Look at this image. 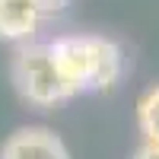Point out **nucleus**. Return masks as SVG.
<instances>
[{
    "mask_svg": "<svg viewBox=\"0 0 159 159\" xmlns=\"http://www.w3.org/2000/svg\"><path fill=\"white\" fill-rule=\"evenodd\" d=\"M70 99L83 92L111 89L124 73V54L102 35H61L48 45Z\"/></svg>",
    "mask_w": 159,
    "mask_h": 159,
    "instance_id": "obj_1",
    "label": "nucleus"
},
{
    "mask_svg": "<svg viewBox=\"0 0 159 159\" xmlns=\"http://www.w3.org/2000/svg\"><path fill=\"white\" fill-rule=\"evenodd\" d=\"M13 86L29 105H38V108H51V105L70 99L57 73V64L51 57V48L38 42L22 45L13 54Z\"/></svg>",
    "mask_w": 159,
    "mask_h": 159,
    "instance_id": "obj_2",
    "label": "nucleus"
},
{
    "mask_svg": "<svg viewBox=\"0 0 159 159\" xmlns=\"http://www.w3.org/2000/svg\"><path fill=\"white\" fill-rule=\"evenodd\" d=\"M0 159H70V150L48 127H19L3 140Z\"/></svg>",
    "mask_w": 159,
    "mask_h": 159,
    "instance_id": "obj_3",
    "label": "nucleus"
},
{
    "mask_svg": "<svg viewBox=\"0 0 159 159\" xmlns=\"http://www.w3.org/2000/svg\"><path fill=\"white\" fill-rule=\"evenodd\" d=\"M42 19H45V10L38 0H0V38L3 42L29 45Z\"/></svg>",
    "mask_w": 159,
    "mask_h": 159,
    "instance_id": "obj_4",
    "label": "nucleus"
},
{
    "mask_svg": "<svg viewBox=\"0 0 159 159\" xmlns=\"http://www.w3.org/2000/svg\"><path fill=\"white\" fill-rule=\"evenodd\" d=\"M137 124H140L143 140L159 143V86L147 89L143 99L137 102Z\"/></svg>",
    "mask_w": 159,
    "mask_h": 159,
    "instance_id": "obj_5",
    "label": "nucleus"
},
{
    "mask_svg": "<svg viewBox=\"0 0 159 159\" xmlns=\"http://www.w3.org/2000/svg\"><path fill=\"white\" fill-rule=\"evenodd\" d=\"M134 159H159V143L143 140L140 147H137V153H134Z\"/></svg>",
    "mask_w": 159,
    "mask_h": 159,
    "instance_id": "obj_6",
    "label": "nucleus"
},
{
    "mask_svg": "<svg viewBox=\"0 0 159 159\" xmlns=\"http://www.w3.org/2000/svg\"><path fill=\"white\" fill-rule=\"evenodd\" d=\"M38 3H42V10L48 13V10H61L64 3H67V0H38Z\"/></svg>",
    "mask_w": 159,
    "mask_h": 159,
    "instance_id": "obj_7",
    "label": "nucleus"
}]
</instances>
